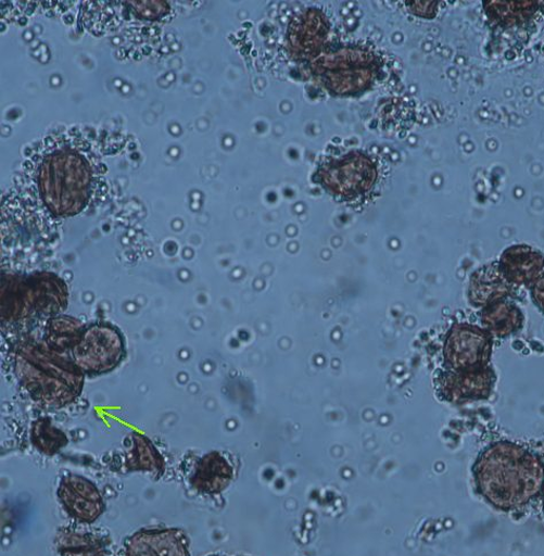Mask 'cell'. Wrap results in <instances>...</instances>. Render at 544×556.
Here are the masks:
<instances>
[{
	"instance_id": "8fae6325",
	"label": "cell",
	"mask_w": 544,
	"mask_h": 556,
	"mask_svg": "<svg viewBox=\"0 0 544 556\" xmlns=\"http://www.w3.org/2000/svg\"><path fill=\"white\" fill-rule=\"evenodd\" d=\"M496 374L490 367L440 372L437 390L443 401L453 404L488 401L496 384Z\"/></svg>"
},
{
	"instance_id": "2e32d148",
	"label": "cell",
	"mask_w": 544,
	"mask_h": 556,
	"mask_svg": "<svg viewBox=\"0 0 544 556\" xmlns=\"http://www.w3.org/2000/svg\"><path fill=\"white\" fill-rule=\"evenodd\" d=\"M523 321L526 316L521 309L508 300L496 302L481 311L482 328L497 339L514 336L522 328Z\"/></svg>"
},
{
	"instance_id": "52a82bcc",
	"label": "cell",
	"mask_w": 544,
	"mask_h": 556,
	"mask_svg": "<svg viewBox=\"0 0 544 556\" xmlns=\"http://www.w3.org/2000/svg\"><path fill=\"white\" fill-rule=\"evenodd\" d=\"M493 343L494 337L485 328L455 325L443 344V364L453 371L490 366Z\"/></svg>"
},
{
	"instance_id": "7c38bea8",
	"label": "cell",
	"mask_w": 544,
	"mask_h": 556,
	"mask_svg": "<svg viewBox=\"0 0 544 556\" xmlns=\"http://www.w3.org/2000/svg\"><path fill=\"white\" fill-rule=\"evenodd\" d=\"M126 556H191L190 541L177 528H147L127 540Z\"/></svg>"
},
{
	"instance_id": "7a4b0ae2",
	"label": "cell",
	"mask_w": 544,
	"mask_h": 556,
	"mask_svg": "<svg viewBox=\"0 0 544 556\" xmlns=\"http://www.w3.org/2000/svg\"><path fill=\"white\" fill-rule=\"evenodd\" d=\"M473 473L483 498L505 511L529 505L544 491V463L529 448L511 442H498L483 451Z\"/></svg>"
},
{
	"instance_id": "e0dca14e",
	"label": "cell",
	"mask_w": 544,
	"mask_h": 556,
	"mask_svg": "<svg viewBox=\"0 0 544 556\" xmlns=\"http://www.w3.org/2000/svg\"><path fill=\"white\" fill-rule=\"evenodd\" d=\"M85 329L86 326L76 317L60 314L48 320L43 341L52 351L71 355L74 348L83 339Z\"/></svg>"
},
{
	"instance_id": "ffe728a7",
	"label": "cell",
	"mask_w": 544,
	"mask_h": 556,
	"mask_svg": "<svg viewBox=\"0 0 544 556\" xmlns=\"http://www.w3.org/2000/svg\"><path fill=\"white\" fill-rule=\"evenodd\" d=\"M540 3L534 2H485V11L492 23L510 28L521 26L530 22L536 11L540 9Z\"/></svg>"
},
{
	"instance_id": "5b68a950",
	"label": "cell",
	"mask_w": 544,
	"mask_h": 556,
	"mask_svg": "<svg viewBox=\"0 0 544 556\" xmlns=\"http://www.w3.org/2000/svg\"><path fill=\"white\" fill-rule=\"evenodd\" d=\"M381 169L376 157L362 150L338 156H327L320 162L315 182L340 203L360 204L369 200L379 188Z\"/></svg>"
},
{
	"instance_id": "8992f818",
	"label": "cell",
	"mask_w": 544,
	"mask_h": 556,
	"mask_svg": "<svg viewBox=\"0 0 544 556\" xmlns=\"http://www.w3.org/2000/svg\"><path fill=\"white\" fill-rule=\"evenodd\" d=\"M75 365L88 376H102L114 371L127 356L125 334L107 321L86 326L83 339L71 353Z\"/></svg>"
},
{
	"instance_id": "ba28073f",
	"label": "cell",
	"mask_w": 544,
	"mask_h": 556,
	"mask_svg": "<svg viewBox=\"0 0 544 556\" xmlns=\"http://www.w3.org/2000/svg\"><path fill=\"white\" fill-rule=\"evenodd\" d=\"M331 18L324 9L311 8L296 14L287 33L288 50L294 61L309 64L333 41Z\"/></svg>"
},
{
	"instance_id": "5bb4252c",
	"label": "cell",
	"mask_w": 544,
	"mask_h": 556,
	"mask_svg": "<svg viewBox=\"0 0 544 556\" xmlns=\"http://www.w3.org/2000/svg\"><path fill=\"white\" fill-rule=\"evenodd\" d=\"M514 286L494 262L477 269L469 286V301L475 307L485 308L496 302L508 300Z\"/></svg>"
},
{
	"instance_id": "9a60e30c",
	"label": "cell",
	"mask_w": 544,
	"mask_h": 556,
	"mask_svg": "<svg viewBox=\"0 0 544 556\" xmlns=\"http://www.w3.org/2000/svg\"><path fill=\"white\" fill-rule=\"evenodd\" d=\"M233 478V466L224 453L213 451L197 462L190 484L199 493L217 494L225 491Z\"/></svg>"
},
{
	"instance_id": "d6986e66",
	"label": "cell",
	"mask_w": 544,
	"mask_h": 556,
	"mask_svg": "<svg viewBox=\"0 0 544 556\" xmlns=\"http://www.w3.org/2000/svg\"><path fill=\"white\" fill-rule=\"evenodd\" d=\"M55 542L60 556H107L103 541L89 532L60 530Z\"/></svg>"
},
{
	"instance_id": "d4e9b609",
	"label": "cell",
	"mask_w": 544,
	"mask_h": 556,
	"mask_svg": "<svg viewBox=\"0 0 544 556\" xmlns=\"http://www.w3.org/2000/svg\"><path fill=\"white\" fill-rule=\"evenodd\" d=\"M543 513H544V501H543Z\"/></svg>"
},
{
	"instance_id": "44dd1931",
	"label": "cell",
	"mask_w": 544,
	"mask_h": 556,
	"mask_svg": "<svg viewBox=\"0 0 544 556\" xmlns=\"http://www.w3.org/2000/svg\"><path fill=\"white\" fill-rule=\"evenodd\" d=\"M33 446L43 455L54 456L68 445V437L53 425L49 417H40L31 426Z\"/></svg>"
},
{
	"instance_id": "4fadbf2b",
	"label": "cell",
	"mask_w": 544,
	"mask_h": 556,
	"mask_svg": "<svg viewBox=\"0 0 544 556\" xmlns=\"http://www.w3.org/2000/svg\"><path fill=\"white\" fill-rule=\"evenodd\" d=\"M497 263L514 287H528L543 275L544 255L530 245L518 244L505 250Z\"/></svg>"
},
{
	"instance_id": "603a6c76",
	"label": "cell",
	"mask_w": 544,
	"mask_h": 556,
	"mask_svg": "<svg viewBox=\"0 0 544 556\" xmlns=\"http://www.w3.org/2000/svg\"><path fill=\"white\" fill-rule=\"evenodd\" d=\"M407 4L413 14L426 18L435 17L439 9L438 2H407Z\"/></svg>"
},
{
	"instance_id": "6da1fadb",
	"label": "cell",
	"mask_w": 544,
	"mask_h": 556,
	"mask_svg": "<svg viewBox=\"0 0 544 556\" xmlns=\"http://www.w3.org/2000/svg\"><path fill=\"white\" fill-rule=\"evenodd\" d=\"M30 164L35 185L30 190L52 216L72 217L88 207L96 175L84 147L68 141L45 143Z\"/></svg>"
},
{
	"instance_id": "3957f363",
	"label": "cell",
	"mask_w": 544,
	"mask_h": 556,
	"mask_svg": "<svg viewBox=\"0 0 544 556\" xmlns=\"http://www.w3.org/2000/svg\"><path fill=\"white\" fill-rule=\"evenodd\" d=\"M14 371L30 400L49 409L75 403L86 383L72 356L52 351L43 340L27 339L16 345Z\"/></svg>"
},
{
	"instance_id": "30bf717a",
	"label": "cell",
	"mask_w": 544,
	"mask_h": 556,
	"mask_svg": "<svg viewBox=\"0 0 544 556\" xmlns=\"http://www.w3.org/2000/svg\"><path fill=\"white\" fill-rule=\"evenodd\" d=\"M56 496L65 511L78 523L92 525L106 511L102 492L85 476L65 475L60 480Z\"/></svg>"
},
{
	"instance_id": "7402d4cb",
	"label": "cell",
	"mask_w": 544,
	"mask_h": 556,
	"mask_svg": "<svg viewBox=\"0 0 544 556\" xmlns=\"http://www.w3.org/2000/svg\"><path fill=\"white\" fill-rule=\"evenodd\" d=\"M137 15L144 18L156 20L169 12L167 2H131Z\"/></svg>"
},
{
	"instance_id": "9c48e42d",
	"label": "cell",
	"mask_w": 544,
	"mask_h": 556,
	"mask_svg": "<svg viewBox=\"0 0 544 556\" xmlns=\"http://www.w3.org/2000/svg\"><path fill=\"white\" fill-rule=\"evenodd\" d=\"M23 296L27 319L47 317L49 320L67 309L69 289L55 273L34 271L23 275Z\"/></svg>"
},
{
	"instance_id": "277c9868",
	"label": "cell",
	"mask_w": 544,
	"mask_h": 556,
	"mask_svg": "<svg viewBox=\"0 0 544 556\" xmlns=\"http://www.w3.org/2000/svg\"><path fill=\"white\" fill-rule=\"evenodd\" d=\"M382 56L367 42L333 41L309 64L319 84L334 96H356L371 89L379 77Z\"/></svg>"
},
{
	"instance_id": "ac0fdd59",
	"label": "cell",
	"mask_w": 544,
	"mask_h": 556,
	"mask_svg": "<svg viewBox=\"0 0 544 556\" xmlns=\"http://www.w3.org/2000/svg\"><path fill=\"white\" fill-rule=\"evenodd\" d=\"M131 446L126 454V467L131 472H150L160 479L165 472V459L154 443L142 432L131 433Z\"/></svg>"
},
{
	"instance_id": "cb8c5ba5",
	"label": "cell",
	"mask_w": 544,
	"mask_h": 556,
	"mask_svg": "<svg viewBox=\"0 0 544 556\" xmlns=\"http://www.w3.org/2000/svg\"><path fill=\"white\" fill-rule=\"evenodd\" d=\"M531 296L534 305L544 314V274L532 286Z\"/></svg>"
}]
</instances>
